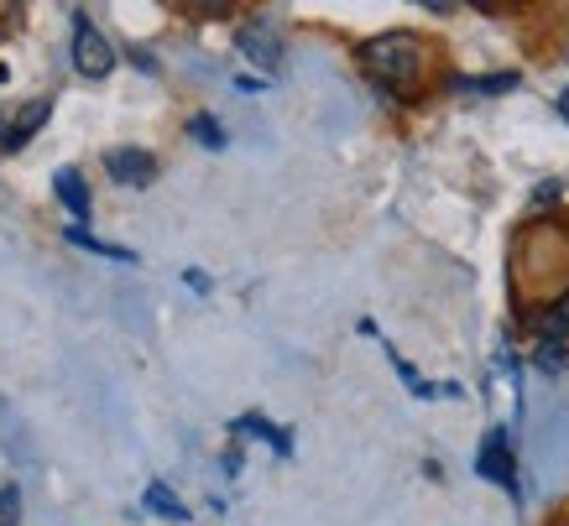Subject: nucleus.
<instances>
[{"label": "nucleus", "mask_w": 569, "mask_h": 526, "mask_svg": "<svg viewBox=\"0 0 569 526\" xmlns=\"http://www.w3.org/2000/svg\"><path fill=\"white\" fill-rule=\"evenodd\" d=\"M236 48H241L246 63H257V69L272 73L277 63H282V27H277V21H267V17L246 21L241 37H236Z\"/></svg>", "instance_id": "4"}, {"label": "nucleus", "mask_w": 569, "mask_h": 526, "mask_svg": "<svg viewBox=\"0 0 569 526\" xmlns=\"http://www.w3.org/2000/svg\"><path fill=\"white\" fill-rule=\"evenodd\" d=\"M0 526H11V522H0Z\"/></svg>", "instance_id": "18"}, {"label": "nucleus", "mask_w": 569, "mask_h": 526, "mask_svg": "<svg viewBox=\"0 0 569 526\" xmlns=\"http://www.w3.org/2000/svg\"><path fill=\"white\" fill-rule=\"evenodd\" d=\"M361 63H366V73H371L381 89H392V94H413L418 73H423V42H418L413 32L371 37V42L361 48Z\"/></svg>", "instance_id": "1"}, {"label": "nucleus", "mask_w": 569, "mask_h": 526, "mask_svg": "<svg viewBox=\"0 0 569 526\" xmlns=\"http://www.w3.org/2000/svg\"><path fill=\"white\" fill-rule=\"evenodd\" d=\"M0 510H6V516L17 510V490H0Z\"/></svg>", "instance_id": "15"}, {"label": "nucleus", "mask_w": 569, "mask_h": 526, "mask_svg": "<svg viewBox=\"0 0 569 526\" xmlns=\"http://www.w3.org/2000/svg\"><path fill=\"white\" fill-rule=\"evenodd\" d=\"M559 115L569 120V89H565V94H559Z\"/></svg>", "instance_id": "16"}, {"label": "nucleus", "mask_w": 569, "mask_h": 526, "mask_svg": "<svg viewBox=\"0 0 569 526\" xmlns=\"http://www.w3.org/2000/svg\"><path fill=\"white\" fill-rule=\"evenodd\" d=\"M236 427H246V433H261V438L272 443L277 454H288V448H293V443H288V433H282V427H272V423H267V417H241V423H236Z\"/></svg>", "instance_id": "10"}, {"label": "nucleus", "mask_w": 569, "mask_h": 526, "mask_svg": "<svg viewBox=\"0 0 569 526\" xmlns=\"http://www.w3.org/2000/svg\"><path fill=\"white\" fill-rule=\"evenodd\" d=\"M48 115H52V100H27V110L17 115V125L6 131V152H17V146H27V141L48 125Z\"/></svg>", "instance_id": "6"}, {"label": "nucleus", "mask_w": 569, "mask_h": 526, "mask_svg": "<svg viewBox=\"0 0 569 526\" xmlns=\"http://www.w3.org/2000/svg\"><path fill=\"white\" fill-rule=\"evenodd\" d=\"M52 188H58V199H63V209H69L73 220H89V188H84V178L73 168H63L58 178H52Z\"/></svg>", "instance_id": "7"}, {"label": "nucleus", "mask_w": 569, "mask_h": 526, "mask_svg": "<svg viewBox=\"0 0 569 526\" xmlns=\"http://www.w3.org/2000/svg\"><path fill=\"white\" fill-rule=\"evenodd\" d=\"M0 152H6V131H0Z\"/></svg>", "instance_id": "17"}, {"label": "nucleus", "mask_w": 569, "mask_h": 526, "mask_svg": "<svg viewBox=\"0 0 569 526\" xmlns=\"http://www.w3.org/2000/svg\"><path fill=\"white\" fill-rule=\"evenodd\" d=\"M476 475L501 485V490L518 495V464H512V438H507V427H491L481 438V454H476Z\"/></svg>", "instance_id": "3"}, {"label": "nucleus", "mask_w": 569, "mask_h": 526, "mask_svg": "<svg viewBox=\"0 0 569 526\" xmlns=\"http://www.w3.org/2000/svg\"><path fill=\"white\" fill-rule=\"evenodd\" d=\"M189 136L199 141L204 152H220V146H224V131H220V125H214L209 115H193V120H189Z\"/></svg>", "instance_id": "9"}, {"label": "nucleus", "mask_w": 569, "mask_h": 526, "mask_svg": "<svg viewBox=\"0 0 569 526\" xmlns=\"http://www.w3.org/2000/svg\"><path fill=\"white\" fill-rule=\"evenodd\" d=\"M460 89H481V94H501V89H518V73H497V79H460Z\"/></svg>", "instance_id": "14"}, {"label": "nucleus", "mask_w": 569, "mask_h": 526, "mask_svg": "<svg viewBox=\"0 0 569 526\" xmlns=\"http://www.w3.org/2000/svg\"><path fill=\"white\" fill-rule=\"evenodd\" d=\"M147 510H152V516H162V522H189V506H183V500H178L162 479H152V485H147Z\"/></svg>", "instance_id": "8"}, {"label": "nucleus", "mask_w": 569, "mask_h": 526, "mask_svg": "<svg viewBox=\"0 0 569 526\" xmlns=\"http://www.w3.org/2000/svg\"><path fill=\"white\" fill-rule=\"evenodd\" d=\"M73 69L84 73V79H104V73L116 69V52H110V42H104L100 27L84 11H73Z\"/></svg>", "instance_id": "2"}, {"label": "nucleus", "mask_w": 569, "mask_h": 526, "mask_svg": "<svg viewBox=\"0 0 569 526\" xmlns=\"http://www.w3.org/2000/svg\"><path fill=\"white\" fill-rule=\"evenodd\" d=\"M565 334H569V292L549 307V318H543V340H559V344H565Z\"/></svg>", "instance_id": "11"}, {"label": "nucleus", "mask_w": 569, "mask_h": 526, "mask_svg": "<svg viewBox=\"0 0 569 526\" xmlns=\"http://www.w3.org/2000/svg\"><path fill=\"white\" fill-rule=\"evenodd\" d=\"M69 240H73V245H84V251H94V255H110V261H131V251H121V245H104V240H94L89 230H69Z\"/></svg>", "instance_id": "12"}, {"label": "nucleus", "mask_w": 569, "mask_h": 526, "mask_svg": "<svg viewBox=\"0 0 569 526\" xmlns=\"http://www.w3.org/2000/svg\"><path fill=\"white\" fill-rule=\"evenodd\" d=\"M104 172L126 188H152L157 183V156L141 152V146H116V152H104Z\"/></svg>", "instance_id": "5"}, {"label": "nucleus", "mask_w": 569, "mask_h": 526, "mask_svg": "<svg viewBox=\"0 0 569 526\" xmlns=\"http://www.w3.org/2000/svg\"><path fill=\"white\" fill-rule=\"evenodd\" d=\"M538 365H543V371H565V365H569V350L559 340H543V344H538Z\"/></svg>", "instance_id": "13"}]
</instances>
